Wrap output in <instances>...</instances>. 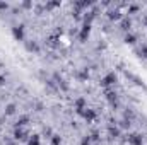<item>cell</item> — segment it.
<instances>
[{"instance_id": "obj_1", "label": "cell", "mask_w": 147, "mask_h": 145, "mask_svg": "<svg viewBox=\"0 0 147 145\" xmlns=\"http://www.w3.org/2000/svg\"><path fill=\"white\" fill-rule=\"evenodd\" d=\"M118 82V75L115 72H110V73H106L103 79H101V87H105V89H108V87H111V85H115Z\"/></svg>"}, {"instance_id": "obj_2", "label": "cell", "mask_w": 147, "mask_h": 145, "mask_svg": "<svg viewBox=\"0 0 147 145\" xmlns=\"http://www.w3.org/2000/svg\"><path fill=\"white\" fill-rule=\"evenodd\" d=\"M105 97H106V101L110 103L113 108H118V94H116V91H111V89H106V92H105Z\"/></svg>"}, {"instance_id": "obj_3", "label": "cell", "mask_w": 147, "mask_h": 145, "mask_svg": "<svg viewBox=\"0 0 147 145\" xmlns=\"http://www.w3.org/2000/svg\"><path fill=\"white\" fill-rule=\"evenodd\" d=\"M74 108H75V113H77V114H82L84 109L87 108V101H86V97H77V99L74 101Z\"/></svg>"}, {"instance_id": "obj_4", "label": "cell", "mask_w": 147, "mask_h": 145, "mask_svg": "<svg viewBox=\"0 0 147 145\" xmlns=\"http://www.w3.org/2000/svg\"><path fill=\"white\" fill-rule=\"evenodd\" d=\"M89 34H91V24H82V28L79 31V41L80 43H86Z\"/></svg>"}, {"instance_id": "obj_5", "label": "cell", "mask_w": 147, "mask_h": 145, "mask_svg": "<svg viewBox=\"0 0 147 145\" xmlns=\"http://www.w3.org/2000/svg\"><path fill=\"white\" fill-rule=\"evenodd\" d=\"M127 142H128V145H144V138L140 133H130L127 137Z\"/></svg>"}, {"instance_id": "obj_6", "label": "cell", "mask_w": 147, "mask_h": 145, "mask_svg": "<svg viewBox=\"0 0 147 145\" xmlns=\"http://www.w3.org/2000/svg\"><path fill=\"white\" fill-rule=\"evenodd\" d=\"M12 34L17 41H24V24H19V26H14L12 28Z\"/></svg>"}, {"instance_id": "obj_7", "label": "cell", "mask_w": 147, "mask_h": 145, "mask_svg": "<svg viewBox=\"0 0 147 145\" xmlns=\"http://www.w3.org/2000/svg\"><path fill=\"white\" fill-rule=\"evenodd\" d=\"M28 138V132L24 128H16L14 130V140L16 142H24Z\"/></svg>"}, {"instance_id": "obj_8", "label": "cell", "mask_w": 147, "mask_h": 145, "mask_svg": "<svg viewBox=\"0 0 147 145\" xmlns=\"http://www.w3.org/2000/svg\"><path fill=\"white\" fill-rule=\"evenodd\" d=\"M80 116H82V118H84V119H86L87 123H92V121L96 119V116H98V114H96V111H94V109L86 108V109H84V113H82Z\"/></svg>"}, {"instance_id": "obj_9", "label": "cell", "mask_w": 147, "mask_h": 145, "mask_svg": "<svg viewBox=\"0 0 147 145\" xmlns=\"http://www.w3.org/2000/svg\"><path fill=\"white\" fill-rule=\"evenodd\" d=\"M108 135L111 138H118V137H121V130L118 128V125H110L108 126Z\"/></svg>"}, {"instance_id": "obj_10", "label": "cell", "mask_w": 147, "mask_h": 145, "mask_svg": "<svg viewBox=\"0 0 147 145\" xmlns=\"http://www.w3.org/2000/svg\"><path fill=\"white\" fill-rule=\"evenodd\" d=\"M120 28H121L125 33H128L130 28H132V19L127 17V15H123V17H121V22H120Z\"/></svg>"}, {"instance_id": "obj_11", "label": "cell", "mask_w": 147, "mask_h": 145, "mask_svg": "<svg viewBox=\"0 0 147 145\" xmlns=\"http://www.w3.org/2000/svg\"><path fill=\"white\" fill-rule=\"evenodd\" d=\"M121 17H123V14H121L118 9H115V10H110V12H108V19H110V21H121Z\"/></svg>"}, {"instance_id": "obj_12", "label": "cell", "mask_w": 147, "mask_h": 145, "mask_svg": "<svg viewBox=\"0 0 147 145\" xmlns=\"http://www.w3.org/2000/svg\"><path fill=\"white\" fill-rule=\"evenodd\" d=\"M28 123H29V116H28V114H24V116H21V118L17 119V123H16V128H24Z\"/></svg>"}, {"instance_id": "obj_13", "label": "cell", "mask_w": 147, "mask_h": 145, "mask_svg": "<svg viewBox=\"0 0 147 145\" xmlns=\"http://www.w3.org/2000/svg\"><path fill=\"white\" fill-rule=\"evenodd\" d=\"M26 50H28V51H34V53H39V46H38L36 41H26Z\"/></svg>"}, {"instance_id": "obj_14", "label": "cell", "mask_w": 147, "mask_h": 145, "mask_svg": "<svg viewBox=\"0 0 147 145\" xmlns=\"http://www.w3.org/2000/svg\"><path fill=\"white\" fill-rule=\"evenodd\" d=\"M16 111H17V106L14 104V103H10V104H7L5 109H3V113H5V116H12V114H16Z\"/></svg>"}, {"instance_id": "obj_15", "label": "cell", "mask_w": 147, "mask_h": 145, "mask_svg": "<svg viewBox=\"0 0 147 145\" xmlns=\"http://www.w3.org/2000/svg\"><path fill=\"white\" fill-rule=\"evenodd\" d=\"M50 145H62V137L58 133H53L50 138Z\"/></svg>"}, {"instance_id": "obj_16", "label": "cell", "mask_w": 147, "mask_h": 145, "mask_svg": "<svg viewBox=\"0 0 147 145\" xmlns=\"http://www.w3.org/2000/svg\"><path fill=\"white\" fill-rule=\"evenodd\" d=\"M28 145H41V137H39L38 133H34V135L28 140Z\"/></svg>"}, {"instance_id": "obj_17", "label": "cell", "mask_w": 147, "mask_h": 145, "mask_svg": "<svg viewBox=\"0 0 147 145\" xmlns=\"http://www.w3.org/2000/svg\"><path fill=\"white\" fill-rule=\"evenodd\" d=\"M135 118V113L132 111V109H125V113H123V119H127V121H130L132 123V119Z\"/></svg>"}, {"instance_id": "obj_18", "label": "cell", "mask_w": 147, "mask_h": 145, "mask_svg": "<svg viewBox=\"0 0 147 145\" xmlns=\"http://www.w3.org/2000/svg\"><path fill=\"white\" fill-rule=\"evenodd\" d=\"M125 43H127V44H135V43H137V36L132 34V33H127V36H125Z\"/></svg>"}, {"instance_id": "obj_19", "label": "cell", "mask_w": 147, "mask_h": 145, "mask_svg": "<svg viewBox=\"0 0 147 145\" xmlns=\"http://www.w3.org/2000/svg\"><path fill=\"white\" fill-rule=\"evenodd\" d=\"M75 77L80 80V82H84V80H87L89 79V72H87V68L84 70V72H75Z\"/></svg>"}, {"instance_id": "obj_20", "label": "cell", "mask_w": 147, "mask_h": 145, "mask_svg": "<svg viewBox=\"0 0 147 145\" xmlns=\"http://www.w3.org/2000/svg\"><path fill=\"white\" fill-rule=\"evenodd\" d=\"M91 142H92V140H91V137H89V135H84V137H82V140H80V145H91Z\"/></svg>"}, {"instance_id": "obj_21", "label": "cell", "mask_w": 147, "mask_h": 145, "mask_svg": "<svg viewBox=\"0 0 147 145\" xmlns=\"http://www.w3.org/2000/svg\"><path fill=\"white\" fill-rule=\"evenodd\" d=\"M58 5H60V2H50V3H46V5H45V9H46V10H50V9H55V7H58Z\"/></svg>"}, {"instance_id": "obj_22", "label": "cell", "mask_w": 147, "mask_h": 145, "mask_svg": "<svg viewBox=\"0 0 147 145\" xmlns=\"http://www.w3.org/2000/svg\"><path fill=\"white\" fill-rule=\"evenodd\" d=\"M89 137H91V140H94V142H98V140L101 138V137H99V132H98V130H94V132H92V133H91Z\"/></svg>"}, {"instance_id": "obj_23", "label": "cell", "mask_w": 147, "mask_h": 145, "mask_svg": "<svg viewBox=\"0 0 147 145\" xmlns=\"http://www.w3.org/2000/svg\"><path fill=\"white\" fill-rule=\"evenodd\" d=\"M140 56L147 58V44H142V46H140Z\"/></svg>"}, {"instance_id": "obj_24", "label": "cell", "mask_w": 147, "mask_h": 145, "mask_svg": "<svg viewBox=\"0 0 147 145\" xmlns=\"http://www.w3.org/2000/svg\"><path fill=\"white\" fill-rule=\"evenodd\" d=\"M43 133H45L46 137H50V138H51V135H53V132H51V128H50V126H46V128L43 130Z\"/></svg>"}, {"instance_id": "obj_25", "label": "cell", "mask_w": 147, "mask_h": 145, "mask_svg": "<svg viewBox=\"0 0 147 145\" xmlns=\"http://www.w3.org/2000/svg\"><path fill=\"white\" fill-rule=\"evenodd\" d=\"M137 10H139V5H130L128 7V14L130 12H137Z\"/></svg>"}, {"instance_id": "obj_26", "label": "cell", "mask_w": 147, "mask_h": 145, "mask_svg": "<svg viewBox=\"0 0 147 145\" xmlns=\"http://www.w3.org/2000/svg\"><path fill=\"white\" fill-rule=\"evenodd\" d=\"M9 9V3H0V10H7Z\"/></svg>"}, {"instance_id": "obj_27", "label": "cell", "mask_w": 147, "mask_h": 145, "mask_svg": "<svg viewBox=\"0 0 147 145\" xmlns=\"http://www.w3.org/2000/svg\"><path fill=\"white\" fill-rule=\"evenodd\" d=\"M5 145H16V140H10V138H7V140H5Z\"/></svg>"}, {"instance_id": "obj_28", "label": "cell", "mask_w": 147, "mask_h": 145, "mask_svg": "<svg viewBox=\"0 0 147 145\" xmlns=\"http://www.w3.org/2000/svg\"><path fill=\"white\" fill-rule=\"evenodd\" d=\"M36 111H43V104H41V103H38L36 104Z\"/></svg>"}, {"instance_id": "obj_29", "label": "cell", "mask_w": 147, "mask_h": 145, "mask_svg": "<svg viewBox=\"0 0 147 145\" xmlns=\"http://www.w3.org/2000/svg\"><path fill=\"white\" fill-rule=\"evenodd\" d=\"M3 84H5V77H2V75H0V85H3Z\"/></svg>"}, {"instance_id": "obj_30", "label": "cell", "mask_w": 147, "mask_h": 145, "mask_svg": "<svg viewBox=\"0 0 147 145\" xmlns=\"http://www.w3.org/2000/svg\"><path fill=\"white\" fill-rule=\"evenodd\" d=\"M144 24H146V26H147V15H146V17H144Z\"/></svg>"}]
</instances>
